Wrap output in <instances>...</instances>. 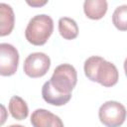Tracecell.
Returning <instances> with one entry per match:
<instances>
[{
    "instance_id": "cell-12",
    "label": "cell",
    "mask_w": 127,
    "mask_h": 127,
    "mask_svg": "<svg viewBox=\"0 0 127 127\" xmlns=\"http://www.w3.org/2000/svg\"><path fill=\"white\" fill-rule=\"evenodd\" d=\"M59 32L64 39L73 40L78 35V27L73 19L63 17L59 20Z\"/></svg>"
},
{
    "instance_id": "cell-9",
    "label": "cell",
    "mask_w": 127,
    "mask_h": 127,
    "mask_svg": "<svg viewBox=\"0 0 127 127\" xmlns=\"http://www.w3.org/2000/svg\"><path fill=\"white\" fill-rule=\"evenodd\" d=\"M15 15L12 7L6 3H0V37L11 34L14 29Z\"/></svg>"
},
{
    "instance_id": "cell-13",
    "label": "cell",
    "mask_w": 127,
    "mask_h": 127,
    "mask_svg": "<svg viewBox=\"0 0 127 127\" xmlns=\"http://www.w3.org/2000/svg\"><path fill=\"white\" fill-rule=\"evenodd\" d=\"M112 22L118 30H127V5H121L115 9L112 15Z\"/></svg>"
},
{
    "instance_id": "cell-11",
    "label": "cell",
    "mask_w": 127,
    "mask_h": 127,
    "mask_svg": "<svg viewBox=\"0 0 127 127\" xmlns=\"http://www.w3.org/2000/svg\"><path fill=\"white\" fill-rule=\"evenodd\" d=\"M9 111L16 120H24L29 114V108L24 99L20 96L14 95L9 101Z\"/></svg>"
},
{
    "instance_id": "cell-2",
    "label": "cell",
    "mask_w": 127,
    "mask_h": 127,
    "mask_svg": "<svg viewBox=\"0 0 127 127\" xmlns=\"http://www.w3.org/2000/svg\"><path fill=\"white\" fill-rule=\"evenodd\" d=\"M54 31L53 19L46 15H36L33 17L25 30V37L27 41L34 46H43L47 43Z\"/></svg>"
},
{
    "instance_id": "cell-14",
    "label": "cell",
    "mask_w": 127,
    "mask_h": 127,
    "mask_svg": "<svg viewBox=\"0 0 127 127\" xmlns=\"http://www.w3.org/2000/svg\"><path fill=\"white\" fill-rule=\"evenodd\" d=\"M8 118V111L6 107L0 103V126H2Z\"/></svg>"
},
{
    "instance_id": "cell-3",
    "label": "cell",
    "mask_w": 127,
    "mask_h": 127,
    "mask_svg": "<svg viewBox=\"0 0 127 127\" xmlns=\"http://www.w3.org/2000/svg\"><path fill=\"white\" fill-rule=\"evenodd\" d=\"M77 81V72L75 68L68 64L58 65L50 79L52 86L60 93L71 94Z\"/></svg>"
},
{
    "instance_id": "cell-16",
    "label": "cell",
    "mask_w": 127,
    "mask_h": 127,
    "mask_svg": "<svg viewBox=\"0 0 127 127\" xmlns=\"http://www.w3.org/2000/svg\"><path fill=\"white\" fill-rule=\"evenodd\" d=\"M8 127H25V126H23V125H18V124H15V125H10V126H8Z\"/></svg>"
},
{
    "instance_id": "cell-5",
    "label": "cell",
    "mask_w": 127,
    "mask_h": 127,
    "mask_svg": "<svg viewBox=\"0 0 127 127\" xmlns=\"http://www.w3.org/2000/svg\"><path fill=\"white\" fill-rule=\"evenodd\" d=\"M51 66V60L45 53H33L24 62V72L32 78L44 76Z\"/></svg>"
},
{
    "instance_id": "cell-8",
    "label": "cell",
    "mask_w": 127,
    "mask_h": 127,
    "mask_svg": "<svg viewBox=\"0 0 127 127\" xmlns=\"http://www.w3.org/2000/svg\"><path fill=\"white\" fill-rule=\"evenodd\" d=\"M42 96L46 102L55 106H62L67 103L70 98L71 94H63L58 92L51 84L50 80L46 81L42 87Z\"/></svg>"
},
{
    "instance_id": "cell-1",
    "label": "cell",
    "mask_w": 127,
    "mask_h": 127,
    "mask_svg": "<svg viewBox=\"0 0 127 127\" xmlns=\"http://www.w3.org/2000/svg\"><path fill=\"white\" fill-rule=\"evenodd\" d=\"M84 73L91 81H96L105 87L115 85L119 79V72L114 64L98 56H92L84 62Z\"/></svg>"
},
{
    "instance_id": "cell-15",
    "label": "cell",
    "mask_w": 127,
    "mask_h": 127,
    "mask_svg": "<svg viewBox=\"0 0 127 127\" xmlns=\"http://www.w3.org/2000/svg\"><path fill=\"white\" fill-rule=\"evenodd\" d=\"M30 6H34V7H40V6H43L47 3V1H44V2H27Z\"/></svg>"
},
{
    "instance_id": "cell-10",
    "label": "cell",
    "mask_w": 127,
    "mask_h": 127,
    "mask_svg": "<svg viewBox=\"0 0 127 127\" xmlns=\"http://www.w3.org/2000/svg\"><path fill=\"white\" fill-rule=\"evenodd\" d=\"M83 11L87 18L99 20L106 14L107 2L105 0H86L83 3Z\"/></svg>"
},
{
    "instance_id": "cell-7",
    "label": "cell",
    "mask_w": 127,
    "mask_h": 127,
    "mask_svg": "<svg viewBox=\"0 0 127 127\" xmlns=\"http://www.w3.org/2000/svg\"><path fill=\"white\" fill-rule=\"evenodd\" d=\"M33 127H64L62 119L47 109H36L31 115Z\"/></svg>"
},
{
    "instance_id": "cell-4",
    "label": "cell",
    "mask_w": 127,
    "mask_h": 127,
    "mask_svg": "<svg viewBox=\"0 0 127 127\" xmlns=\"http://www.w3.org/2000/svg\"><path fill=\"white\" fill-rule=\"evenodd\" d=\"M98 117L100 122L106 127H119L125 121L126 108L118 101L109 100L100 106Z\"/></svg>"
},
{
    "instance_id": "cell-6",
    "label": "cell",
    "mask_w": 127,
    "mask_h": 127,
    "mask_svg": "<svg viewBox=\"0 0 127 127\" xmlns=\"http://www.w3.org/2000/svg\"><path fill=\"white\" fill-rule=\"evenodd\" d=\"M19 64V53L10 44H0V75L10 76L16 73Z\"/></svg>"
}]
</instances>
